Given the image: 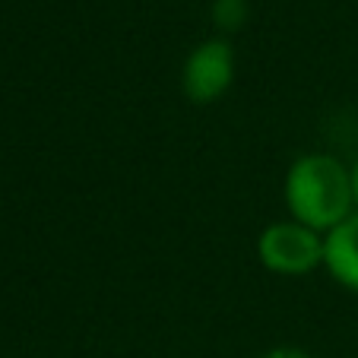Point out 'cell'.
Segmentation results:
<instances>
[{
  "mask_svg": "<svg viewBox=\"0 0 358 358\" xmlns=\"http://www.w3.org/2000/svg\"><path fill=\"white\" fill-rule=\"evenodd\" d=\"M260 358H314V355L308 349H301V345H273Z\"/></svg>",
  "mask_w": 358,
  "mask_h": 358,
  "instance_id": "obj_6",
  "label": "cell"
},
{
  "mask_svg": "<svg viewBox=\"0 0 358 358\" xmlns=\"http://www.w3.org/2000/svg\"><path fill=\"white\" fill-rule=\"evenodd\" d=\"M248 20V0H216L213 3V22L222 32H238Z\"/></svg>",
  "mask_w": 358,
  "mask_h": 358,
  "instance_id": "obj_5",
  "label": "cell"
},
{
  "mask_svg": "<svg viewBox=\"0 0 358 358\" xmlns=\"http://www.w3.org/2000/svg\"><path fill=\"white\" fill-rule=\"evenodd\" d=\"M257 257L276 276H304L324 266V235L295 219L270 222L257 238Z\"/></svg>",
  "mask_w": 358,
  "mask_h": 358,
  "instance_id": "obj_2",
  "label": "cell"
},
{
  "mask_svg": "<svg viewBox=\"0 0 358 358\" xmlns=\"http://www.w3.org/2000/svg\"><path fill=\"white\" fill-rule=\"evenodd\" d=\"M282 194L292 219L320 235H327L355 213L352 169H345L336 156H327V152L298 156L289 165Z\"/></svg>",
  "mask_w": 358,
  "mask_h": 358,
  "instance_id": "obj_1",
  "label": "cell"
},
{
  "mask_svg": "<svg viewBox=\"0 0 358 358\" xmlns=\"http://www.w3.org/2000/svg\"><path fill=\"white\" fill-rule=\"evenodd\" d=\"M324 266L343 289L358 292V213L324 235Z\"/></svg>",
  "mask_w": 358,
  "mask_h": 358,
  "instance_id": "obj_4",
  "label": "cell"
},
{
  "mask_svg": "<svg viewBox=\"0 0 358 358\" xmlns=\"http://www.w3.org/2000/svg\"><path fill=\"white\" fill-rule=\"evenodd\" d=\"M352 190H355V213H358V159L352 165Z\"/></svg>",
  "mask_w": 358,
  "mask_h": 358,
  "instance_id": "obj_7",
  "label": "cell"
},
{
  "mask_svg": "<svg viewBox=\"0 0 358 358\" xmlns=\"http://www.w3.org/2000/svg\"><path fill=\"white\" fill-rule=\"evenodd\" d=\"M235 80V51L225 38H206L187 55L181 67V89L194 105H213Z\"/></svg>",
  "mask_w": 358,
  "mask_h": 358,
  "instance_id": "obj_3",
  "label": "cell"
}]
</instances>
